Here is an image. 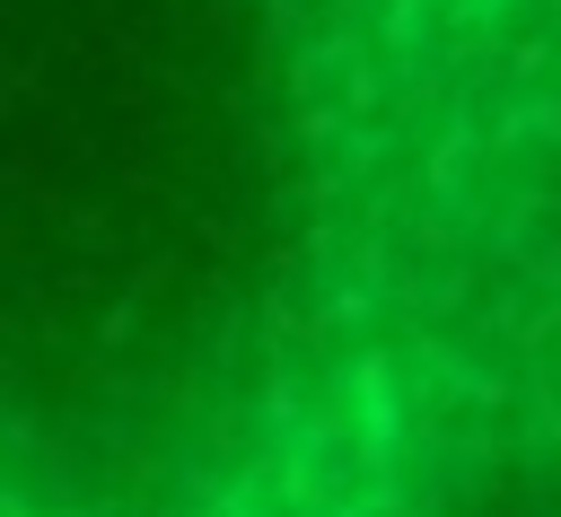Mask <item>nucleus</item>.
I'll use <instances>...</instances> for the list:
<instances>
[{"label": "nucleus", "mask_w": 561, "mask_h": 517, "mask_svg": "<svg viewBox=\"0 0 561 517\" xmlns=\"http://www.w3.org/2000/svg\"><path fill=\"white\" fill-rule=\"evenodd\" d=\"M561 438V0H0V517H403Z\"/></svg>", "instance_id": "f257e3e1"}]
</instances>
